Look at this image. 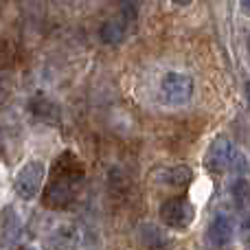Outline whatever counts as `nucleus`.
Listing matches in <instances>:
<instances>
[{"label":"nucleus","mask_w":250,"mask_h":250,"mask_svg":"<svg viewBox=\"0 0 250 250\" xmlns=\"http://www.w3.org/2000/svg\"><path fill=\"white\" fill-rule=\"evenodd\" d=\"M83 176H86L83 163L70 149H66L64 154L55 160V165H53L51 180H48L46 189H44V195H42L44 207L55 208V211L70 207V204L77 200Z\"/></svg>","instance_id":"f257e3e1"},{"label":"nucleus","mask_w":250,"mask_h":250,"mask_svg":"<svg viewBox=\"0 0 250 250\" xmlns=\"http://www.w3.org/2000/svg\"><path fill=\"white\" fill-rule=\"evenodd\" d=\"M46 176V167L42 160H29L24 163L16 173L13 180V189L20 200H33L35 195L42 191V182Z\"/></svg>","instance_id":"f03ea898"},{"label":"nucleus","mask_w":250,"mask_h":250,"mask_svg":"<svg viewBox=\"0 0 250 250\" xmlns=\"http://www.w3.org/2000/svg\"><path fill=\"white\" fill-rule=\"evenodd\" d=\"M195 217V208L193 204L187 198H169L160 204V222H163L167 229L173 230H187L191 226Z\"/></svg>","instance_id":"7ed1b4c3"},{"label":"nucleus","mask_w":250,"mask_h":250,"mask_svg":"<svg viewBox=\"0 0 250 250\" xmlns=\"http://www.w3.org/2000/svg\"><path fill=\"white\" fill-rule=\"evenodd\" d=\"M160 95L171 105L187 104L193 95V79L182 73H167L160 82Z\"/></svg>","instance_id":"20e7f679"},{"label":"nucleus","mask_w":250,"mask_h":250,"mask_svg":"<svg viewBox=\"0 0 250 250\" xmlns=\"http://www.w3.org/2000/svg\"><path fill=\"white\" fill-rule=\"evenodd\" d=\"M82 233L73 224H60L42 239V250H79Z\"/></svg>","instance_id":"39448f33"},{"label":"nucleus","mask_w":250,"mask_h":250,"mask_svg":"<svg viewBox=\"0 0 250 250\" xmlns=\"http://www.w3.org/2000/svg\"><path fill=\"white\" fill-rule=\"evenodd\" d=\"M235 156H237V151H235V145L230 143L229 136H217L215 141L211 143V147H208L207 151V169L213 173H220L224 171V169H229L230 165H233Z\"/></svg>","instance_id":"423d86ee"},{"label":"nucleus","mask_w":250,"mask_h":250,"mask_svg":"<svg viewBox=\"0 0 250 250\" xmlns=\"http://www.w3.org/2000/svg\"><path fill=\"white\" fill-rule=\"evenodd\" d=\"M233 235H235L233 220H230L229 215H224V213H220V215L213 217L207 229V244L215 250L226 248L233 242Z\"/></svg>","instance_id":"0eeeda50"},{"label":"nucleus","mask_w":250,"mask_h":250,"mask_svg":"<svg viewBox=\"0 0 250 250\" xmlns=\"http://www.w3.org/2000/svg\"><path fill=\"white\" fill-rule=\"evenodd\" d=\"M22 233H24L22 220L18 217V213L13 208H7L2 215V226H0V242H2V246L4 248L16 246L22 239Z\"/></svg>","instance_id":"6e6552de"},{"label":"nucleus","mask_w":250,"mask_h":250,"mask_svg":"<svg viewBox=\"0 0 250 250\" xmlns=\"http://www.w3.org/2000/svg\"><path fill=\"white\" fill-rule=\"evenodd\" d=\"M156 178H158V182H163V185H167V187H178V189H182V187L191 185L193 171H191L187 165H176V167L163 169Z\"/></svg>","instance_id":"1a4fd4ad"},{"label":"nucleus","mask_w":250,"mask_h":250,"mask_svg":"<svg viewBox=\"0 0 250 250\" xmlns=\"http://www.w3.org/2000/svg\"><path fill=\"white\" fill-rule=\"evenodd\" d=\"M31 112H33V117L40 119V121H46V123L60 121V108L44 95H38L31 99Z\"/></svg>","instance_id":"9d476101"},{"label":"nucleus","mask_w":250,"mask_h":250,"mask_svg":"<svg viewBox=\"0 0 250 250\" xmlns=\"http://www.w3.org/2000/svg\"><path fill=\"white\" fill-rule=\"evenodd\" d=\"M127 38V20L125 18H114V20L104 22L101 26V40L105 44H121Z\"/></svg>","instance_id":"9b49d317"},{"label":"nucleus","mask_w":250,"mask_h":250,"mask_svg":"<svg viewBox=\"0 0 250 250\" xmlns=\"http://www.w3.org/2000/svg\"><path fill=\"white\" fill-rule=\"evenodd\" d=\"M141 239H143V244H145L147 248H151V250L165 248L169 244V237L158 229V226H154V224H145V226H143V229H141Z\"/></svg>","instance_id":"f8f14e48"},{"label":"nucleus","mask_w":250,"mask_h":250,"mask_svg":"<svg viewBox=\"0 0 250 250\" xmlns=\"http://www.w3.org/2000/svg\"><path fill=\"white\" fill-rule=\"evenodd\" d=\"M233 198H235V202L246 204V198H248V187H246V180H237V182L233 185Z\"/></svg>","instance_id":"ddd939ff"},{"label":"nucleus","mask_w":250,"mask_h":250,"mask_svg":"<svg viewBox=\"0 0 250 250\" xmlns=\"http://www.w3.org/2000/svg\"><path fill=\"white\" fill-rule=\"evenodd\" d=\"M173 4H178V7H189L191 2H193V0H171Z\"/></svg>","instance_id":"4468645a"},{"label":"nucleus","mask_w":250,"mask_h":250,"mask_svg":"<svg viewBox=\"0 0 250 250\" xmlns=\"http://www.w3.org/2000/svg\"><path fill=\"white\" fill-rule=\"evenodd\" d=\"M242 4H244V11H248V0H242Z\"/></svg>","instance_id":"2eb2a0df"},{"label":"nucleus","mask_w":250,"mask_h":250,"mask_svg":"<svg viewBox=\"0 0 250 250\" xmlns=\"http://www.w3.org/2000/svg\"><path fill=\"white\" fill-rule=\"evenodd\" d=\"M18 250H35V248H31V246H22V248H18Z\"/></svg>","instance_id":"dca6fc26"}]
</instances>
